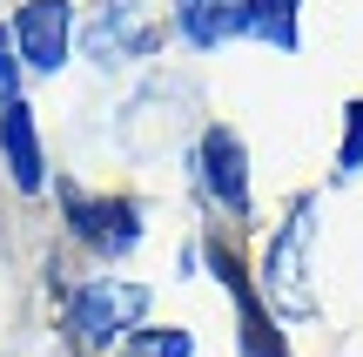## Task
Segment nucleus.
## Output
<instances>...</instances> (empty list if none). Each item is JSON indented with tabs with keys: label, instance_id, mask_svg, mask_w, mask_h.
<instances>
[{
	"label": "nucleus",
	"instance_id": "nucleus-1",
	"mask_svg": "<svg viewBox=\"0 0 363 357\" xmlns=\"http://www.w3.org/2000/svg\"><path fill=\"white\" fill-rule=\"evenodd\" d=\"M148 283H128V277H88L74 283V297H67V331L81 337V344H121L128 331H142L148 317Z\"/></svg>",
	"mask_w": 363,
	"mask_h": 357
},
{
	"label": "nucleus",
	"instance_id": "nucleus-2",
	"mask_svg": "<svg viewBox=\"0 0 363 357\" xmlns=\"http://www.w3.org/2000/svg\"><path fill=\"white\" fill-rule=\"evenodd\" d=\"M310 229H316V196H303L289 209V223L276 229L269 256H262V304L276 317H310V290H303V256H310Z\"/></svg>",
	"mask_w": 363,
	"mask_h": 357
},
{
	"label": "nucleus",
	"instance_id": "nucleus-3",
	"mask_svg": "<svg viewBox=\"0 0 363 357\" xmlns=\"http://www.w3.org/2000/svg\"><path fill=\"white\" fill-rule=\"evenodd\" d=\"M61 209H67V229H74L94 256H108V263H115V256H135V243H142V209H135L128 196H88V189H67Z\"/></svg>",
	"mask_w": 363,
	"mask_h": 357
},
{
	"label": "nucleus",
	"instance_id": "nucleus-4",
	"mask_svg": "<svg viewBox=\"0 0 363 357\" xmlns=\"http://www.w3.org/2000/svg\"><path fill=\"white\" fill-rule=\"evenodd\" d=\"M13 54L34 75H61L67 48H74V0H21L13 7Z\"/></svg>",
	"mask_w": 363,
	"mask_h": 357
},
{
	"label": "nucleus",
	"instance_id": "nucleus-5",
	"mask_svg": "<svg viewBox=\"0 0 363 357\" xmlns=\"http://www.w3.org/2000/svg\"><path fill=\"white\" fill-rule=\"evenodd\" d=\"M195 175H202L208 202H222L235 223L249 216V142L229 128V121H216V128L195 142Z\"/></svg>",
	"mask_w": 363,
	"mask_h": 357
},
{
	"label": "nucleus",
	"instance_id": "nucleus-6",
	"mask_svg": "<svg viewBox=\"0 0 363 357\" xmlns=\"http://www.w3.org/2000/svg\"><path fill=\"white\" fill-rule=\"evenodd\" d=\"M0 155H7V175L21 196H40L48 189V162H40V128H34V108L27 94H13L0 108Z\"/></svg>",
	"mask_w": 363,
	"mask_h": 357
},
{
	"label": "nucleus",
	"instance_id": "nucleus-7",
	"mask_svg": "<svg viewBox=\"0 0 363 357\" xmlns=\"http://www.w3.org/2000/svg\"><path fill=\"white\" fill-rule=\"evenodd\" d=\"M175 34L195 54H216L222 40L249 34V0H175Z\"/></svg>",
	"mask_w": 363,
	"mask_h": 357
},
{
	"label": "nucleus",
	"instance_id": "nucleus-8",
	"mask_svg": "<svg viewBox=\"0 0 363 357\" xmlns=\"http://www.w3.org/2000/svg\"><path fill=\"white\" fill-rule=\"evenodd\" d=\"M148 48H155V27L142 21V7L135 0H108L94 34H88V54L94 61H142Z\"/></svg>",
	"mask_w": 363,
	"mask_h": 357
},
{
	"label": "nucleus",
	"instance_id": "nucleus-9",
	"mask_svg": "<svg viewBox=\"0 0 363 357\" xmlns=\"http://www.w3.org/2000/svg\"><path fill=\"white\" fill-rule=\"evenodd\" d=\"M249 34L269 40L276 54H296L303 21H296V0H249Z\"/></svg>",
	"mask_w": 363,
	"mask_h": 357
},
{
	"label": "nucleus",
	"instance_id": "nucleus-10",
	"mask_svg": "<svg viewBox=\"0 0 363 357\" xmlns=\"http://www.w3.org/2000/svg\"><path fill=\"white\" fill-rule=\"evenodd\" d=\"M115 357H195V337L175 331V324H142V331L121 337Z\"/></svg>",
	"mask_w": 363,
	"mask_h": 357
},
{
	"label": "nucleus",
	"instance_id": "nucleus-11",
	"mask_svg": "<svg viewBox=\"0 0 363 357\" xmlns=\"http://www.w3.org/2000/svg\"><path fill=\"white\" fill-rule=\"evenodd\" d=\"M337 175H363V101L343 108V142H337Z\"/></svg>",
	"mask_w": 363,
	"mask_h": 357
},
{
	"label": "nucleus",
	"instance_id": "nucleus-12",
	"mask_svg": "<svg viewBox=\"0 0 363 357\" xmlns=\"http://www.w3.org/2000/svg\"><path fill=\"white\" fill-rule=\"evenodd\" d=\"M21 94V54H13V34L0 27V108Z\"/></svg>",
	"mask_w": 363,
	"mask_h": 357
}]
</instances>
